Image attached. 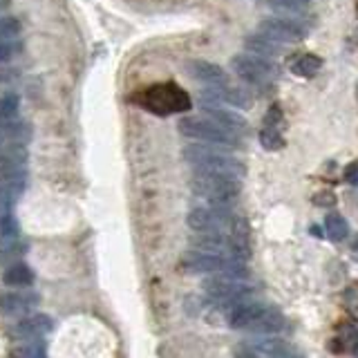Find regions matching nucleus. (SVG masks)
Segmentation results:
<instances>
[{
    "label": "nucleus",
    "mask_w": 358,
    "mask_h": 358,
    "mask_svg": "<svg viewBox=\"0 0 358 358\" xmlns=\"http://www.w3.org/2000/svg\"><path fill=\"white\" fill-rule=\"evenodd\" d=\"M271 7H274L276 12L285 14L287 19H289V16L300 14L305 5H302V3H298V0H271Z\"/></svg>",
    "instance_id": "obj_29"
},
{
    "label": "nucleus",
    "mask_w": 358,
    "mask_h": 358,
    "mask_svg": "<svg viewBox=\"0 0 358 358\" xmlns=\"http://www.w3.org/2000/svg\"><path fill=\"white\" fill-rule=\"evenodd\" d=\"M179 132L184 137L195 139L200 143H208V146H219V148H237L240 146V137H235L228 130H224L215 121H211L208 117L200 115H186L179 119Z\"/></svg>",
    "instance_id": "obj_4"
},
{
    "label": "nucleus",
    "mask_w": 358,
    "mask_h": 358,
    "mask_svg": "<svg viewBox=\"0 0 358 358\" xmlns=\"http://www.w3.org/2000/svg\"><path fill=\"white\" fill-rule=\"evenodd\" d=\"M325 233L329 240L334 242H343L345 237L349 235V226L343 215H336V213H331V215L325 217Z\"/></svg>",
    "instance_id": "obj_23"
},
{
    "label": "nucleus",
    "mask_w": 358,
    "mask_h": 358,
    "mask_svg": "<svg viewBox=\"0 0 358 358\" xmlns=\"http://www.w3.org/2000/svg\"><path fill=\"white\" fill-rule=\"evenodd\" d=\"M204 110V117H208L211 121H215L217 126H222L224 130H228L235 137H242V134L249 132V121L240 115V112H233L228 108H222V106H202Z\"/></svg>",
    "instance_id": "obj_12"
},
{
    "label": "nucleus",
    "mask_w": 358,
    "mask_h": 358,
    "mask_svg": "<svg viewBox=\"0 0 358 358\" xmlns=\"http://www.w3.org/2000/svg\"><path fill=\"white\" fill-rule=\"evenodd\" d=\"M191 191L204 200L211 206H228L237 200L242 191L240 179L226 177V175H208V173H195L191 179Z\"/></svg>",
    "instance_id": "obj_3"
},
{
    "label": "nucleus",
    "mask_w": 358,
    "mask_h": 358,
    "mask_svg": "<svg viewBox=\"0 0 358 358\" xmlns=\"http://www.w3.org/2000/svg\"><path fill=\"white\" fill-rule=\"evenodd\" d=\"M202 289L213 302H242L255 296V285L249 276H211L204 280Z\"/></svg>",
    "instance_id": "obj_6"
},
{
    "label": "nucleus",
    "mask_w": 358,
    "mask_h": 358,
    "mask_svg": "<svg viewBox=\"0 0 358 358\" xmlns=\"http://www.w3.org/2000/svg\"><path fill=\"white\" fill-rule=\"evenodd\" d=\"M182 269L189 274H206V276H249L246 264L242 260L222 258L202 251H189L182 255Z\"/></svg>",
    "instance_id": "obj_5"
},
{
    "label": "nucleus",
    "mask_w": 358,
    "mask_h": 358,
    "mask_svg": "<svg viewBox=\"0 0 358 358\" xmlns=\"http://www.w3.org/2000/svg\"><path fill=\"white\" fill-rule=\"evenodd\" d=\"M320 67H322L320 56H316V54H300V56L294 58L291 72L296 76H300V79H311V76H316L320 72Z\"/></svg>",
    "instance_id": "obj_21"
},
{
    "label": "nucleus",
    "mask_w": 358,
    "mask_h": 358,
    "mask_svg": "<svg viewBox=\"0 0 358 358\" xmlns=\"http://www.w3.org/2000/svg\"><path fill=\"white\" fill-rule=\"evenodd\" d=\"M237 358H300V356L283 338L253 336L237 345Z\"/></svg>",
    "instance_id": "obj_8"
},
{
    "label": "nucleus",
    "mask_w": 358,
    "mask_h": 358,
    "mask_svg": "<svg viewBox=\"0 0 358 358\" xmlns=\"http://www.w3.org/2000/svg\"><path fill=\"white\" fill-rule=\"evenodd\" d=\"M5 285H10V287H29L34 283V271L27 267V264H12L10 269L5 271Z\"/></svg>",
    "instance_id": "obj_22"
},
{
    "label": "nucleus",
    "mask_w": 358,
    "mask_h": 358,
    "mask_svg": "<svg viewBox=\"0 0 358 358\" xmlns=\"http://www.w3.org/2000/svg\"><path fill=\"white\" fill-rule=\"evenodd\" d=\"M186 70L191 72L193 79H198L200 83H206L211 88H224V85H228L226 72L211 61H191L186 65Z\"/></svg>",
    "instance_id": "obj_17"
},
{
    "label": "nucleus",
    "mask_w": 358,
    "mask_h": 358,
    "mask_svg": "<svg viewBox=\"0 0 358 358\" xmlns=\"http://www.w3.org/2000/svg\"><path fill=\"white\" fill-rule=\"evenodd\" d=\"M134 104L146 110V112L157 115V117L182 115V112H189V110L193 108L189 92L177 83L150 85V88H146L134 97Z\"/></svg>",
    "instance_id": "obj_2"
},
{
    "label": "nucleus",
    "mask_w": 358,
    "mask_h": 358,
    "mask_svg": "<svg viewBox=\"0 0 358 358\" xmlns=\"http://www.w3.org/2000/svg\"><path fill=\"white\" fill-rule=\"evenodd\" d=\"M285 325L287 322H285L283 313H280L276 307L264 305L258 311V316L249 322V327H246L244 331H249V334H258V336H274V334H278V331H283Z\"/></svg>",
    "instance_id": "obj_14"
},
{
    "label": "nucleus",
    "mask_w": 358,
    "mask_h": 358,
    "mask_svg": "<svg viewBox=\"0 0 358 358\" xmlns=\"http://www.w3.org/2000/svg\"><path fill=\"white\" fill-rule=\"evenodd\" d=\"M12 56H14V45L7 40H0V63L10 61Z\"/></svg>",
    "instance_id": "obj_31"
},
{
    "label": "nucleus",
    "mask_w": 358,
    "mask_h": 358,
    "mask_svg": "<svg viewBox=\"0 0 358 358\" xmlns=\"http://www.w3.org/2000/svg\"><path fill=\"white\" fill-rule=\"evenodd\" d=\"M313 204L320 208H331L336 204V195L331 191H320V193L313 195Z\"/></svg>",
    "instance_id": "obj_30"
},
{
    "label": "nucleus",
    "mask_w": 358,
    "mask_h": 358,
    "mask_svg": "<svg viewBox=\"0 0 358 358\" xmlns=\"http://www.w3.org/2000/svg\"><path fill=\"white\" fill-rule=\"evenodd\" d=\"M345 179L352 186H358V161H354V164H349L347 170H345Z\"/></svg>",
    "instance_id": "obj_32"
},
{
    "label": "nucleus",
    "mask_w": 358,
    "mask_h": 358,
    "mask_svg": "<svg viewBox=\"0 0 358 358\" xmlns=\"http://www.w3.org/2000/svg\"><path fill=\"white\" fill-rule=\"evenodd\" d=\"M340 349H347V352H356L358 349V329L354 325H343L338 334Z\"/></svg>",
    "instance_id": "obj_26"
},
{
    "label": "nucleus",
    "mask_w": 358,
    "mask_h": 358,
    "mask_svg": "<svg viewBox=\"0 0 358 358\" xmlns=\"http://www.w3.org/2000/svg\"><path fill=\"white\" fill-rule=\"evenodd\" d=\"M184 159L195 168V173H208V175H226L242 179L246 168L237 157H233L228 150H222L219 146H208V143H191L184 148Z\"/></svg>",
    "instance_id": "obj_1"
},
{
    "label": "nucleus",
    "mask_w": 358,
    "mask_h": 358,
    "mask_svg": "<svg viewBox=\"0 0 358 358\" xmlns=\"http://www.w3.org/2000/svg\"><path fill=\"white\" fill-rule=\"evenodd\" d=\"M356 352H358V349H356ZM356 358H358V354H356Z\"/></svg>",
    "instance_id": "obj_35"
},
{
    "label": "nucleus",
    "mask_w": 358,
    "mask_h": 358,
    "mask_svg": "<svg viewBox=\"0 0 358 358\" xmlns=\"http://www.w3.org/2000/svg\"><path fill=\"white\" fill-rule=\"evenodd\" d=\"M25 189H27V175L25 173L0 175V215L14 208V204L23 198Z\"/></svg>",
    "instance_id": "obj_13"
},
{
    "label": "nucleus",
    "mask_w": 358,
    "mask_h": 358,
    "mask_svg": "<svg viewBox=\"0 0 358 358\" xmlns=\"http://www.w3.org/2000/svg\"><path fill=\"white\" fill-rule=\"evenodd\" d=\"M21 23L19 19H12V16H0V40H10L21 34Z\"/></svg>",
    "instance_id": "obj_27"
},
{
    "label": "nucleus",
    "mask_w": 358,
    "mask_h": 358,
    "mask_svg": "<svg viewBox=\"0 0 358 358\" xmlns=\"http://www.w3.org/2000/svg\"><path fill=\"white\" fill-rule=\"evenodd\" d=\"M25 246L21 244V226L14 215H0V262H12L23 255Z\"/></svg>",
    "instance_id": "obj_11"
},
{
    "label": "nucleus",
    "mask_w": 358,
    "mask_h": 358,
    "mask_svg": "<svg viewBox=\"0 0 358 358\" xmlns=\"http://www.w3.org/2000/svg\"><path fill=\"white\" fill-rule=\"evenodd\" d=\"M12 358H47V356H45V347L40 343H27L23 347H16L12 352Z\"/></svg>",
    "instance_id": "obj_28"
},
{
    "label": "nucleus",
    "mask_w": 358,
    "mask_h": 358,
    "mask_svg": "<svg viewBox=\"0 0 358 358\" xmlns=\"http://www.w3.org/2000/svg\"><path fill=\"white\" fill-rule=\"evenodd\" d=\"M10 3H12V0H0V12H5L7 7H10Z\"/></svg>",
    "instance_id": "obj_33"
},
{
    "label": "nucleus",
    "mask_w": 358,
    "mask_h": 358,
    "mask_svg": "<svg viewBox=\"0 0 358 358\" xmlns=\"http://www.w3.org/2000/svg\"><path fill=\"white\" fill-rule=\"evenodd\" d=\"M189 226L195 233H231L237 215L228 206H195L189 217Z\"/></svg>",
    "instance_id": "obj_7"
},
{
    "label": "nucleus",
    "mask_w": 358,
    "mask_h": 358,
    "mask_svg": "<svg viewBox=\"0 0 358 358\" xmlns=\"http://www.w3.org/2000/svg\"><path fill=\"white\" fill-rule=\"evenodd\" d=\"M27 148L25 143H0V175L25 173Z\"/></svg>",
    "instance_id": "obj_16"
},
{
    "label": "nucleus",
    "mask_w": 358,
    "mask_h": 358,
    "mask_svg": "<svg viewBox=\"0 0 358 358\" xmlns=\"http://www.w3.org/2000/svg\"><path fill=\"white\" fill-rule=\"evenodd\" d=\"M21 110V97L16 92H7V95L0 97V123L5 121H14L19 117Z\"/></svg>",
    "instance_id": "obj_24"
},
{
    "label": "nucleus",
    "mask_w": 358,
    "mask_h": 358,
    "mask_svg": "<svg viewBox=\"0 0 358 358\" xmlns=\"http://www.w3.org/2000/svg\"><path fill=\"white\" fill-rule=\"evenodd\" d=\"M246 49L253 54V56H260V58H274L280 54V49H283V45H278V43H274L271 38L262 36V34H253V36H249L244 40Z\"/></svg>",
    "instance_id": "obj_19"
},
{
    "label": "nucleus",
    "mask_w": 358,
    "mask_h": 358,
    "mask_svg": "<svg viewBox=\"0 0 358 358\" xmlns=\"http://www.w3.org/2000/svg\"><path fill=\"white\" fill-rule=\"evenodd\" d=\"M258 34L271 38L278 45H291L307 36V27L294 19H267L260 23Z\"/></svg>",
    "instance_id": "obj_10"
},
{
    "label": "nucleus",
    "mask_w": 358,
    "mask_h": 358,
    "mask_svg": "<svg viewBox=\"0 0 358 358\" xmlns=\"http://www.w3.org/2000/svg\"><path fill=\"white\" fill-rule=\"evenodd\" d=\"M298 3H302V5H305V3H309V0H298Z\"/></svg>",
    "instance_id": "obj_34"
},
{
    "label": "nucleus",
    "mask_w": 358,
    "mask_h": 358,
    "mask_svg": "<svg viewBox=\"0 0 358 358\" xmlns=\"http://www.w3.org/2000/svg\"><path fill=\"white\" fill-rule=\"evenodd\" d=\"M54 327V320L45 316V313H32L25 320H21L19 325L12 329V336L14 338H38V336H45L49 334Z\"/></svg>",
    "instance_id": "obj_18"
},
{
    "label": "nucleus",
    "mask_w": 358,
    "mask_h": 358,
    "mask_svg": "<svg viewBox=\"0 0 358 358\" xmlns=\"http://www.w3.org/2000/svg\"><path fill=\"white\" fill-rule=\"evenodd\" d=\"M29 137H32L29 126L19 121V119L0 123V143H27Z\"/></svg>",
    "instance_id": "obj_20"
},
{
    "label": "nucleus",
    "mask_w": 358,
    "mask_h": 358,
    "mask_svg": "<svg viewBox=\"0 0 358 358\" xmlns=\"http://www.w3.org/2000/svg\"><path fill=\"white\" fill-rule=\"evenodd\" d=\"M40 305L38 294L29 291H12L0 296V311L5 316H23V313H32Z\"/></svg>",
    "instance_id": "obj_15"
},
{
    "label": "nucleus",
    "mask_w": 358,
    "mask_h": 358,
    "mask_svg": "<svg viewBox=\"0 0 358 358\" xmlns=\"http://www.w3.org/2000/svg\"><path fill=\"white\" fill-rule=\"evenodd\" d=\"M260 143H262V148H267V150H280L285 146L283 130H280V128H274V126H262Z\"/></svg>",
    "instance_id": "obj_25"
},
{
    "label": "nucleus",
    "mask_w": 358,
    "mask_h": 358,
    "mask_svg": "<svg viewBox=\"0 0 358 358\" xmlns=\"http://www.w3.org/2000/svg\"><path fill=\"white\" fill-rule=\"evenodd\" d=\"M231 70L240 76L242 81L255 88H262L276 79V67L267 58L253 56V54H237L231 61Z\"/></svg>",
    "instance_id": "obj_9"
}]
</instances>
